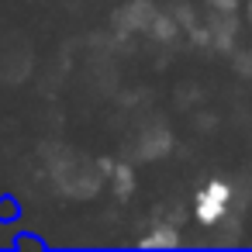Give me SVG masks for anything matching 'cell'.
<instances>
[{
    "instance_id": "1",
    "label": "cell",
    "mask_w": 252,
    "mask_h": 252,
    "mask_svg": "<svg viewBox=\"0 0 252 252\" xmlns=\"http://www.w3.org/2000/svg\"><path fill=\"white\" fill-rule=\"evenodd\" d=\"M45 159H49V173H52V183L73 197V200H90L100 193L104 187V169L97 159L76 152V149H66V145H56V149H45Z\"/></svg>"
},
{
    "instance_id": "2",
    "label": "cell",
    "mask_w": 252,
    "mask_h": 252,
    "mask_svg": "<svg viewBox=\"0 0 252 252\" xmlns=\"http://www.w3.org/2000/svg\"><path fill=\"white\" fill-rule=\"evenodd\" d=\"M231 200H235L231 187H228L224 180H211V183L200 187L197 197H193V218H197L200 224L214 228V224H221V218H228Z\"/></svg>"
},
{
    "instance_id": "3",
    "label": "cell",
    "mask_w": 252,
    "mask_h": 252,
    "mask_svg": "<svg viewBox=\"0 0 252 252\" xmlns=\"http://www.w3.org/2000/svg\"><path fill=\"white\" fill-rule=\"evenodd\" d=\"M156 14H159V7L152 4V0H131V4L118 7L111 14V28H114V35H135V32L149 35Z\"/></svg>"
},
{
    "instance_id": "4",
    "label": "cell",
    "mask_w": 252,
    "mask_h": 252,
    "mask_svg": "<svg viewBox=\"0 0 252 252\" xmlns=\"http://www.w3.org/2000/svg\"><path fill=\"white\" fill-rule=\"evenodd\" d=\"M173 149V131L162 125V121H149L142 131H138V142H135V156L142 162H156L162 156H169Z\"/></svg>"
},
{
    "instance_id": "5",
    "label": "cell",
    "mask_w": 252,
    "mask_h": 252,
    "mask_svg": "<svg viewBox=\"0 0 252 252\" xmlns=\"http://www.w3.org/2000/svg\"><path fill=\"white\" fill-rule=\"evenodd\" d=\"M204 25L211 32V49H221V52L235 49V38H238V18H235V11H214Z\"/></svg>"
},
{
    "instance_id": "6",
    "label": "cell",
    "mask_w": 252,
    "mask_h": 252,
    "mask_svg": "<svg viewBox=\"0 0 252 252\" xmlns=\"http://www.w3.org/2000/svg\"><path fill=\"white\" fill-rule=\"evenodd\" d=\"M97 162H100V169H104V180H111L114 197H118V200H128V197L135 193V187H138L135 169H131L128 162H111V159H97Z\"/></svg>"
},
{
    "instance_id": "7",
    "label": "cell",
    "mask_w": 252,
    "mask_h": 252,
    "mask_svg": "<svg viewBox=\"0 0 252 252\" xmlns=\"http://www.w3.org/2000/svg\"><path fill=\"white\" fill-rule=\"evenodd\" d=\"M183 245V238H180V228L176 224H152V231L149 235H142L138 238V249H180Z\"/></svg>"
},
{
    "instance_id": "8",
    "label": "cell",
    "mask_w": 252,
    "mask_h": 252,
    "mask_svg": "<svg viewBox=\"0 0 252 252\" xmlns=\"http://www.w3.org/2000/svg\"><path fill=\"white\" fill-rule=\"evenodd\" d=\"M149 38L152 42H176L180 38V21L173 18V11H159L152 28H149Z\"/></svg>"
},
{
    "instance_id": "9",
    "label": "cell",
    "mask_w": 252,
    "mask_h": 252,
    "mask_svg": "<svg viewBox=\"0 0 252 252\" xmlns=\"http://www.w3.org/2000/svg\"><path fill=\"white\" fill-rule=\"evenodd\" d=\"M173 18L180 21V32H193V28L200 25V18H197L187 4H176V7H173Z\"/></svg>"
},
{
    "instance_id": "10",
    "label": "cell",
    "mask_w": 252,
    "mask_h": 252,
    "mask_svg": "<svg viewBox=\"0 0 252 252\" xmlns=\"http://www.w3.org/2000/svg\"><path fill=\"white\" fill-rule=\"evenodd\" d=\"M231 66L238 76H252V52H235L231 49Z\"/></svg>"
},
{
    "instance_id": "11",
    "label": "cell",
    "mask_w": 252,
    "mask_h": 252,
    "mask_svg": "<svg viewBox=\"0 0 252 252\" xmlns=\"http://www.w3.org/2000/svg\"><path fill=\"white\" fill-rule=\"evenodd\" d=\"M204 4H207L211 11H238L242 0H204Z\"/></svg>"
},
{
    "instance_id": "12",
    "label": "cell",
    "mask_w": 252,
    "mask_h": 252,
    "mask_svg": "<svg viewBox=\"0 0 252 252\" xmlns=\"http://www.w3.org/2000/svg\"><path fill=\"white\" fill-rule=\"evenodd\" d=\"M14 214V204L11 200H0V218H11Z\"/></svg>"
},
{
    "instance_id": "13",
    "label": "cell",
    "mask_w": 252,
    "mask_h": 252,
    "mask_svg": "<svg viewBox=\"0 0 252 252\" xmlns=\"http://www.w3.org/2000/svg\"><path fill=\"white\" fill-rule=\"evenodd\" d=\"M245 21H249V28H252V0L245 4Z\"/></svg>"
}]
</instances>
